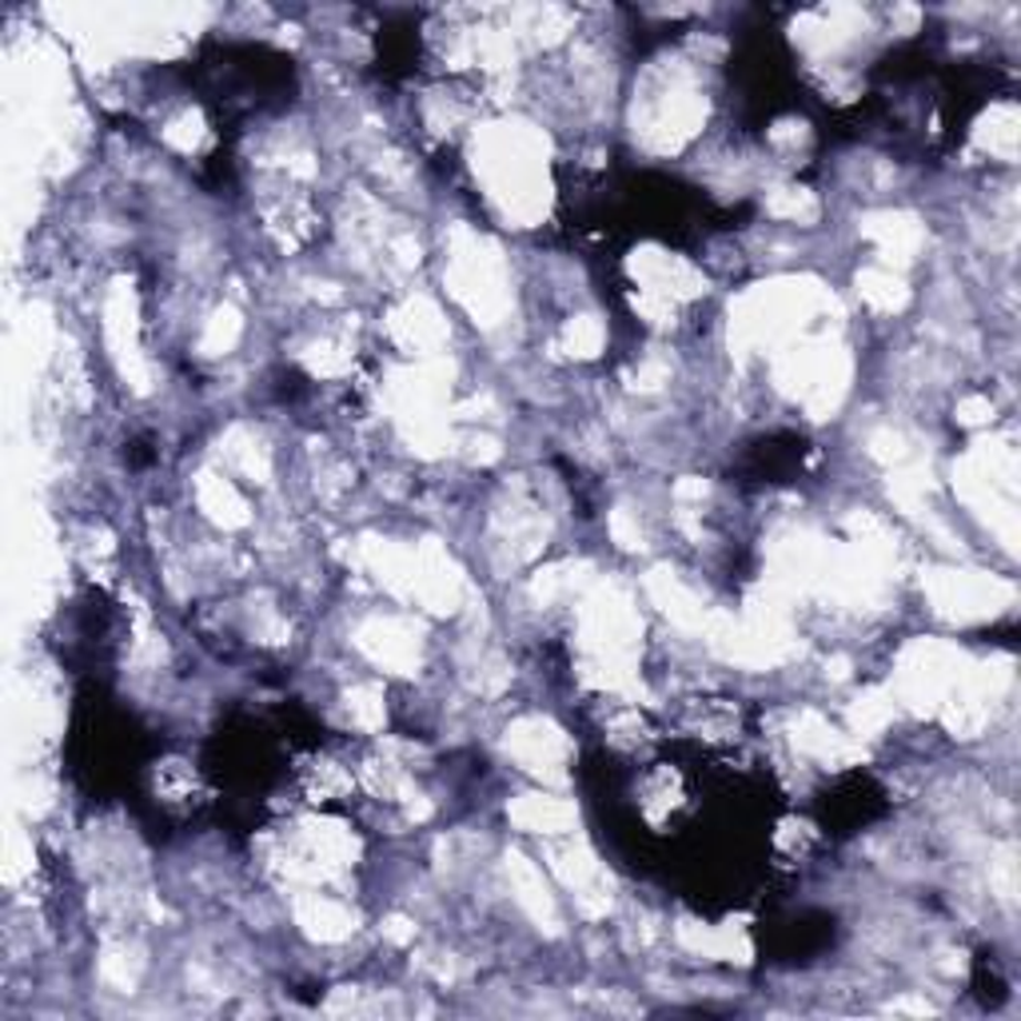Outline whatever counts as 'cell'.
<instances>
[{
	"label": "cell",
	"mask_w": 1021,
	"mask_h": 1021,
	"mask_svg": "<svg viewBox=\"0 0 1021 1021\" xmlns=\"http://www.w3.org/2000/svg\"><path fill=\"white\" fill-rule=\"evenodd\" d=\"M599 344H603V327L594 324L591 316L575 319V324L567 327V348H571L575 356H594Z\"/></svg>",
	"instance_id": "8fae6325"
},
{
	"label": "cell",
	"mask_w": 1021,
	"mask_h": 1021,
	"mask_svg": "<svg viewBox=\"0 0 1021 1021\" xmlns=\"http://www.w3.org/2000/svg\"><path fill=\"white\" fill-rule=\"evenodd\" d=\"M351 715H356L359 723L376 726L379 715H383V706L376 703V691H356V695H351Z\"/></svg>",
	"instance_id": "7c38bea8"
},
{
	"label": "cell",
	"mask_w": 1021,
	"mask_h": 1021,
	"mask_svg": "<svg viewBox=\"0 0 1021 1021\" xmlns=\"http://www.w3.org/2000/svg\"><path fill=\"white\" fill-rule=\"evenodd\" d=\"M364 643L371 646V654H376L379 663H388V666H408L411 663V654H415V639H411V631L408 627H399V623H371L368 631H364Z\"/></svg>",
	"instance_id": "277c9868"
},
{
	"label": "cell",
	"mask_w": 1021,
	"mask_h": 1021,
	"mask_svg": "<svg viewBox=\"0 0 1021 1021\" xmlns=\"http://www.w3.org/2000/svg\"><path fill=\"white\" fill-rule=\"evenodd\" d=\"M859 292H862V299H866V304L882 307V312H894V307L906 304V287H902V280L894 276V272H882V267H870V272H862Z\"/></svg>",
	"instance_id": "ba28073f"
},
{
	"label": "cell",
	"mask_w": 1021,
	"mask_h": 1021,
	"mask_svg": "<svg viewBox=\"0 0 1021 1021\" xmlns=\"http://www.w3.org/2000/svg\"><path fill=\"white\" fill-rule=\"evenodd\" d=\"M200 499H204L208 515H212V519H220V523H228V527H235V523H248L244 499L235 495V487L228 480L204 475V483H200Z\"/></svg>",
	"instance_id": "8992f818"
},
{
	"label": "cell",
	"mask_w": 1021,
	"mask_h": 1021,
	"mask_svg": "<svg viewBox=\"0 0 1021 1021\" xmlns=\"http://www.w3.org/2000/svg\"><path fill=\"white\" fill-rule=\"evenodd\" d=\"M934 594H938V607H946L958 619H981V614H993L998 603L1010 599V587L986 579V575H946L934 587Z\"/></svg>",
	"instance_id": "6da1fadb"
},
{
	"label": "cell",
	"mask_w": 1021,
	"mask_h": 1021,
	"mask_svg": "<svg viewBox=\"0 0 1021 1021\" xmlns=\"http://www.w3.org/2000/svg\"><path fill=\"white\" fill-rule=\"evenodd\" d=\"M870 232L878 235L886 252H898V255H909L914 248H918V240H922L918 224H914V220H906V215H882L878 224H870Z\"/></svg>",
	"instance_id": "9c48e42d"
},
{
	"label": "cell",
	"mask_w": 1021,
	"mask_h": 1021,
	"mask_svg": "<svg viewBox=\"0 0 1021 1021\" xmlns=\"http://www.w3.org/2000/svg\"><path fill=\"white\" fill-rule=\"evenodd\" d=\"M990 415H993V408L986 403V399H970V403L961 408V419H966V423H986Z\"/></svg>",
	"instance_id": "5bb4252c"
},
{
	"label": "cell",
	"mask_w": 1021,
	"mask_h": 1021,
	"mask_svg": "<svg viewBox=\"0 0 1021 1021\" xmlns=\"http://www.w3.org/2000/svg\"><path fill=\"white\" fill-rule=\"evenodd\" d=\"M235 336H240V316H235L232 307H224L220 316L208 324L204 331V351L208 356H220V351H228L235 344Z\"/></svg>",
	"instance_id": "30bf717a"
},
{
	"label": "cell",
	"mask_w": 1021,
	"mask_h": 1021,
	"mask_svg": "<svg viewBox=\"0 0 1021 1021\" xmlns=\"http://www.w3.org/2000/svg\"><path fill=\"white\" fill-rule=\"evenodd\" d=\"M775 212H782V215H807V220H810L818 208H814V200H810V196L798 188V192H790L787 200H775Z\"/></svg>",
	"instance_id": "4fadbf2b"
},
{
	"label": "cell",
	"mask_w": 1021,
	"mask_h": 1021,
	"mask_svg": "<svg viewBox=\"0 0 1021 1021\" xmlns=\"http://www.w3.org/2000/svg\"><path fill=\"white\" fill-rule=\"evenodd\" d=\"M299 922L307 926V934H316V938H324V941H336V938H344L351 929V914L339 902H331V898H307L304 906H299Z\"/></svg>",
	"instance_id": "5b68a950"
},
{
	"label": "cell",
	"mask_w": 1021,
	"mask_h": 1021,
	"mask_svg": "<svg viewBox=\"0 0 1021 1021\" xmlns=\"http://www.w3.org/2000/svg\"><path fill=\"white\" fill-rule=\"evenodd\" d=\"M399 331H408L411 348H431L435 339H443L440 312L428 307L423 299H415V304H408L403 312H399Z\"/></svg>",
	"instance_id": "52a82bcc"
},
{
	"label": "cell",
	"mask_w": 1021,
	"mask_h": 1021,
	"mask_svg": "<svg viewBox=\"0 0 1021 1021\" xmlns=\"http://www.w3.org/2000/svg\"><path fill=\"white\" fill-rule=\"evenodd\" d=\"M510 818L523 830H535V834H559L575 822V810L559 798H523L519 807L510 810Z\"/></svg>",
	"instance_id": "3957f363"
},
{
	"label": "cell",
	"mask_w": 1021,
	"mask_h": 1021,
	"mask_svg": "<svg viewBox=\"0 0 1021 1021\" xmlns=\"http://www.w3.org/2000/svg\"><path fill=\"white\" fill-rule=\"evenodd\" d=\"M507 746L515 750V758H519L527 770H539V775H551V778L562 775L559 766H562V758H567V743H562V735L551 723H543V718L519 723L510 730Z\"/></svg>",
	"instance_id": "7a4b0ae2"
}]
</instances>
